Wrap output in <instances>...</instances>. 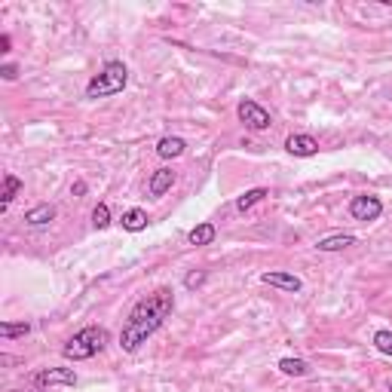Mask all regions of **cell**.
<instances>
[{"instance_id":"cell-1","label":"cell","mask_w":392,"mask_h":392,"mask_svg":"<svg viewBox=\"0 0 392 392\" xmlns=\"http://www.w3.org/2000/svg\"><path fill=\"white\" fill-rule=\"evenodd\" d=\"M172 310H175V291L172 288H156L154 295L141 297L138 304L132 306L129 319L123 322V331H120L123 353H138L141 344H147V337L163 328V322L172 316Z\"/></svg>"},{"instance_id":"cell-2","label":"cell","mask_w":392,"mask_h":392,"mask_svg":"<svg viewBox=\"0 0 392 392\" xmlns=\"http://www.w3.org/2000/svg\"><path fill=\"white\" fill-rule=\"evenodd\" d=\"M129 83V68L123 62H107L102 71L95 74L93 80H89L86 86V98H93V102H98V98H107V95H116L123 93Z\"/></svg>"},{"instance_id":"cell-3","label":"cell","mask_w":392,"mask_h":392,"mask_svg":"<svg viewBox=\"0 0 392 392\" xmlns=\"http://www.w3.org/2000/svg\"><path fill=\"white\" fill-rule=\"evenodd\" d=\"M104 344H107V331L98 328V325H89V328L77 331V334L65 344L62 353H65L68 362H83V358H93V356L102 353Z\"/></svg>"},{"instance_id":"cell-4","label":"cell","mask_w":392,"mask_h":392,"mask_svg":"<svg viewBox=\"0 0 392 392\" xmlns=\"http://www.w3.org/2000/svg\"><path fill=\"white\" fill-rule=\"evenodd\" d=\"M236 114H239V120H243L248 129H255V132L270 129V123H273L270 114H266L257 102H252V98H243V102H239V107H236Z\"/></svg>"},{"instance_id":"cell-5","label":"cell","mask_w":392,"mask_h":392,"mask_svg":"<svg viewBox=\"0 0 392 392\" xmlns=\"http://www.w3.org/2000/svg\"><path fill=\"white\" fill-rule=\"evenodd\" d=\"M349 215H353L356 221H365V224L377 221L383 215V203L371 194H358V196H353V203H349Z\"/></svg>"},{"instance_id":"cell-6","label":"cell","mask_w":392,"mask_h":392,"mask_svg":"<svg viewBox=\"0 0 392 392\" xmlns=\"http://www.w3.org/2000/svg\"><path fill=\"white\" fill-rule=\"evenodd\" d=\"M34 383L40 389H46V386H74V383H77V374H74V368H46V371L34 374Z\"/></svg>"},{"instance_id":"cell-7","label":"cell","mask_w":392,"mask_h":392,"mask_svg":"<svg viewBox=\"0 0 392 392\" xmlns=\"http://www.w3.org/2000/svg\"><path fill=\"white\" fill-rule=\"evenodd\" d=\"M261 282L264 285H273V288H282L288 291V295H297L300 288H304V282H300L295 273H285V270H270V273H261Z\"/></svg>"},{"instance_id":"cell-8","label":"cell","mask_w":392,"mask_h":392,"mask_svg":"<svg viewBox=\"0 0 392 392\" xmlns=\"http://www.w3.org/2000/svg\"><path fill=\"white\" fill-rule=\"evenodd\" d=\"M285 150L295 156H316L319 154V141H316L313 135H291L285 141Z\"/></svg>"},{"instance_id":"cell-9","label":"cell","mask_w":392,"mask_h":392,"mask_svg":"<svg viewBox=\"0 0 392 392\" xmlns=\"http://www.w3.org/2000/svg\"><path fill=\"white\" fill-rule=\"evenodd\" d=\"M172 184H175V172L172 169H156L154 175H150L147 190H150L154 199H160V196H165V190H172Z\"/></svg>"},{"instance_id":"cell-10","label":"cell","mask_w":392,"mask_h":392,"mask_svg":"<svg viewBox=\"0 0 392 392\" xmlns=\"http://www.w3.org/2000/svg\"><path fill=\"white\" fill-rule=\"evenodd\" d=\"M356 243H358V239L353 236V233H334V236L319 239V243H316V248H319V252H344V248L356 245Z\"/></svg>"},{"instance_id":"cell-11","label":"cell","mask_w":392,"mask_h":392,"mask_svg":"<svg viewBox=\"0 0 392 392\" xmlns=\"http://www.w3.org/2000/svg\"><path fill=\"white\" fill-rule=\"evenodd\" d=\"M53 218H55V205H49V203H40L25 212V224H31V227H46Z\"/></svg>"},{"instance_id":"cell-12","label":"cell","mask_w":392,"mask_h":392,"mask_svg":"<svg viewBox=\"0 0 392 392\" xmlns=\"http://www.w3.org/2000/svg\"><path fill=\"white\" fill-rule=\"evenodd\" d=\"M184 150H187V141L175 138V135H165V138H160V144H156V154H160L163 160H175V156H181Z\"/></svg>"},{"instance_id":"cell-13","label":"cell","mask_w":392,"mask_h":392,"mask_svg":"<svg viewBox=\"0 0 392 392\" xmlns=\"http://www.w3.org/2000/svg\"><path fill=\"white\" fill-rule=\"evenodd\" d=\"M120 224H123V230L138 233V230L147 227V212H141V208H129V212H123Z\"/></svg>"},{"instance_id":"cell-14","label":"cell","mask_w":392,"mask_h":392,"mask_svg":"<svg viewBox=\"0 0 392 392\" xmlns=\"http://www.w3.org/2000/svg\"><path fill=\"white\" fill-rule=\"evenodd\" d=\"M190 245H212L215 243V224H196L194 230L187 233Z\"/></svg>"},{"instance_id":"cell-15","label":"cell","mask_w":392,"mask_h":392,"mask_svg":"<svg viewBox=\"0 0 392 392\" xmlns=\"http://www.w3.org/2000/svg\"><path fill=\"white\" fill-rule=\"evenodd\" d=\"M266 196H270V190H266V187L245 190V194L236 199V212H248V208H252V205H257V203H261V199H266Z\"/></svg>"},{"instance_id":"cell-16","label":"cell","mask_w":392,"mask_h":392,"mask_svg":"<svg viewBox=\"0 0 392 392\" xmlns=\"http://www.w3.org/2000/svg\"><path fill=\"white\" fill-rule=\"evenodd\" d=\"M19 190H22V181L15 178V175H4V190H0V208L10 205Z\"/></svg>"},{"instance_id":"cell-17","label":"cell","mask_w":392,"mask_h":392,"mask_svg":"<svg viewBox=\"0 0 392 392\" xmlns=\"http://www.w3.org/2000/svg\"><path fill=\"white\" fill-rule=\"evenodd\" d=\"M279 371L288 374V377H306V374H310V365H306L304 358H282Z\"/></svg>"},{"instance_id":"cell-18","label":"cell","mask_w":392,"mask_h":392,"mask_svg":"<svg viewBox=\"0 0 392 392\" xmlns=\"http://www.w3.org/2000/svg\"><path fill=\"white\" fill-rule=\"evenodd\" d=\"M31 331L28 322H0V337L4 340H13V337H25Z\"/></svg>"},{"instance_id":"cell-19","label":"cell","mask_w":392,"mask_h":392,"mask_svg":"<svg viewBox=\"0 0 392 392\" xmlns=\"http://www.w3.org/2000/svg\"><path fill=\"white\" fill-rule=\"evenodd\" d=\"M374 349L383 356H392V331H377L374 334Z\"/></svg>"},{"instance_id":"cell-20","label":"cell","mask_w":392,"mask_h":392,"mask_svg":"<svg viewBox=\"0 0 392 392\" xmlns=\"http://www.w3.org/2000/svg\"><path fill=\"white\" fill-rule=\"evenodd\" d=\"M93 224H95V230H104L107 224H111V208H107L104 203H98V205H95V212H93Z\"/></svg>"},{"instance_id":"cell-21","label":"cell","mask_w":392,"mask_h":392,"mask_svg":"<svg viewBox=\"0 0 392 392\" xmlns=\"http://www.w3.org/2000/svg\"><path fill=\"white\" fill-rule=\"evenodd\" d=\"M203 282H205V273H203V270H194V273H187L184 285H187L190 291H194V288H199V285H203Z\"/></svg>"},{"instance_id":"cell-22","label":"cell","mask_w":392,"mask_h":392,"mask_svg":"<svg viewBox=\"0 0 392 392\" xmlns=\"http://www.w3.org/2000/svg\"><path fill=\"white\" fill-rule=\"evenodd\" d=\"M0 74H4V80H15V77H19V68H15V65H4Z\"/></svg>"},{"instance_id":"cell-23","label":"cell","mask_w":392,"mask_h":392,"mask_svg":"<svg viewBox=\"0 0 392 392\" xmlns=\"http://www.w3.org/2000/svg\"><path fill=\"white\" fill-rule=\"evenodd\" d=\"M10 43H13L10 34H4V37H0V53H10Z\"/></svg>"},{"instance_id":"cell-24","label":"cell","mask_w":392,"mask_h":392,"mask_svg":"<svg viewBox=\"0 0 392 392\" xmlns=\"http://www.w3.org/2000/svg\"><path fill=\"white\" fill-rule=\"evenodd\" d=\"M71 194H74V196H83V194H86V184H83V181H77V184L71 187Z\"/></svg>"},{"instance_id":"cell-25","label":"cell","mask_w":392,"mask_h":392,"mask_svg":"<svg viewBox=\"0 0 392 392\" xmlns=\"http://www.w3.org/2000/svg\"><path fill=\"white\" fill-rule=\"evenodd\" d=\"M10 392H43V389H10Z\"/></svg>"},{"instance_id":"cell-26","label":"cell","mask_w":392,"mask_h":392,"mask_svg":"<svg viewBox=\"0 0 392 392\" xmlns=\"http://www.w3.org/2000/svg\"><path fill=\"white\" fill-rule=\"evenodd\" d=\"M389 392H392V383H389Z\"/></svg>"}]
</instances>
